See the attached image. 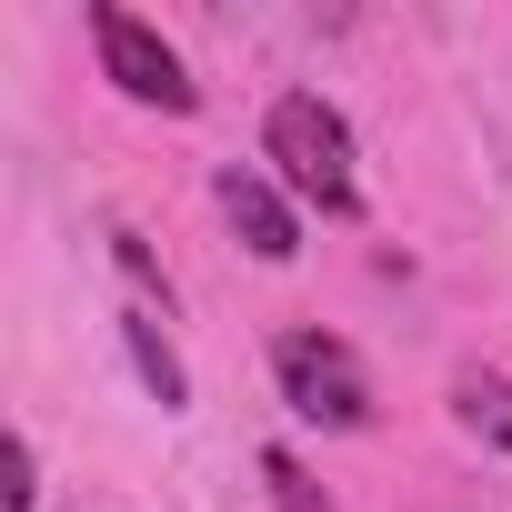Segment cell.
Segmentation results:
<instances>
[{"instance_id":"obj_7","label":"cell","mask_w":512,"mask_h":512,"mask_svg":"<svg viewBox=\"0 0 512 512\" xmlns=\"http://www.w3.org/2000/svg\"><path fill=\"white\" fill-rule=\"evenodd\" d=\"M262 482H272V502H282V512H332V502L312 492V472H302L292 452H262Z\"/></svg>"},{"instance_id":"obj_6","label":"cell","mask_w":512,"mask_h":512,"mask_svg":"<svg viewBox=\"0 0 512 512\" xmlns=\"http://www.w3.org/2000/svg\"><path fill=\"white\" fill-rule=\"evenodd\" d=\"M452 402H462V422H472L482 442H512V382H492V372H462V382H452Z\"/></svg>"},{"instance_id":"obj_5","label":"cell","mask_w":512,"mask_h":512,"mask_svg":"<svg viewBox=\"0 0 512 512\" xmlns=\"http://www.w3.org/2000/svg\"><path fill=\"white\" fill-rule=\"evenodd\" d=\"M121 332H131V362H141V382L161 392V412H181V402H191V382H181V362H171V342H161V332H151L141 312H131Z\"/></svg>"},{"instance_id":"obj_3","label":"cell","mask_w":512,"mask_h":512,"mask_svg":"<svg viewBox=\"0 0 512 512\" xmlns=\"http://www.w3.org/2000/svg\"><path fill=\"white\" fill-rule=\"evenodd\" d=\"M91 41H101L111 91H131V101H151V111H191V101H201V81L181 71V51H171L141 11H121V0H101V11H91Z\"/></svg>"},{"instance_id":"obj_8","label":"cell","mask_w":512,"mask_h":512,"mask_svg":"<svg viewBox=\"0 0 512 512\" xmlns=\"http://www.w3.org/2000/svg\"><path fill=\"white\" fill-rule=\"evenodd\" d=\"M31 492H41V462H31V442H11V512H31Z\"/></svg>"},{"instance_id":"obj_2","label":"cell","mask_w":512,"mask_h":512,"mask_svg":"<svg viewBox=\"0 0 512 512\" xmlns=\"http://www.w3.org/2000/svg\"><path fill=\"white\" fill-rule=\"evenodd\" d=\"M272 382H282V402H292L302 422H322V432H362V422H372V372H362L352 342H332V332H282V342H272Z\"/></svg>"},{"instance_id":"obj_4","label":"cell","mask_w":512,"mask_h":512,"mask_svg":"<svg viewBox=\"0 0 512 512\" xmlns=\"http://www.w3.org/2000/svg\"><path fill=\"white\" fill-rule=\"evenodd\" d=\"M221 221L251 241V251H262V262H292V251H302V221H292V201L262 181V171H221Z\"/></svg>"},{"instance_id":"obj_1","label":"cell","mask_w":512,"mask_h":512,"mask_svg":"<svg viewBox=\"0 0 512 512\" xmlns=\"http://www.w3.org/2000/svg\"><path fill=\"white\" fill-rule=\"evenodd\" d=\"M262 151H272V171H282V181H292L312 211H332V221H352V211H362L352 131H342V111H332V101H312V91L272 101V131H262Z\"/></svg>"}]
</instances>
